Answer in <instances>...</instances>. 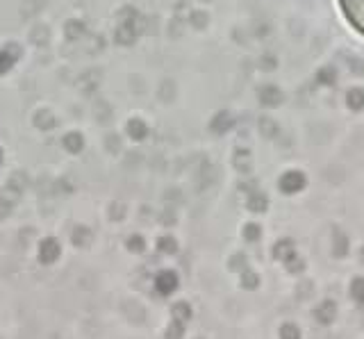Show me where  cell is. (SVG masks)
Instances as JSON below:
<instances>
[{
	"mask_svg": "<svg viewBox=\"0 0 364 339\" xmlns=\"http://www.w3.org/2000/svg\"><path fill=\"white\" fill-rule=\"evenodd\" d=\"M314 294V285H312L310 280H305V282H300L298 287H296V298H310V296Z\"/></svg>",
	"mask_w": 364,
	"mask_h": 339,
	"instance_id": "obj_9",
	"label": "cell"
},
{
	"mask_svg": "<svg viewBox=\"0 0 364 339\" xmlns=\"http://www.w3.org/2000/svg\"><path fill=\"white\" fill-rule=\"evenodd\" d=\"M196 339H203V337H196Z\"/></svg>",
	"mask_w": 364,
	"mask_h": 339,
	"instance_id": "obj_13",
	"label": "cell"
},
{
	"mask_svg": "<svg viewBox=\"0 0 364 339\" xmlns=\"http://www.w3.org/2000/svg\"><path fill=\"white\" fill-rule=\"evenodd\" d=\"M246 237H248V239H255V237H257V228L255 226L246 228Z\"/></svg>",
	"mask_w": 364,
	"mask_h": 339,
	"instance_id": "obj_12",
	"label": "cell"
},
{
	"mask_svg": "<svg viewBox=\"0 0 364 339\" xmlns=\"http://www.w3.org/2000/svg\"><path fill=\"white\" fill-rule=\"evenodd\" d=\"M182 334H185V323L182 321H173L166 330V339H182Z\"/></svg>",
	"mask_w": 364,
	"mask_h": 339,
	"instance_id": "obj_8",
	"label": "cell"
},
{
	"mask_svg": "<svg viewBox=\"0 0 364 339\" xmlns=\"http://www.w3.org/2000/svg\"><path fill=\"white\" fill-rule=\"evenodd\" d=\"M350 296H353L357 303H364V278H355L353 285H350Z\"/></svg>",
	"mask_w": 364,
	"mask_h": 339,
	"instance_id": "obj_6",
	"label": "cell"
},
{
	"mask_svg": "<svg viewBox=\"0 0 364 339\" xmlns=\"http://www.w3.org/2000/svg\"><path fill=\"white\" fill-rule=\"evenodd\" d=\"M173 319L175 321H182V323H185V321H189L192 319V310H189V305L187 303H175L173 305Z\"/></svg>",
	"mask_w": 364,
	"mask_h": 339,
	"instance_id": "obj_3",
	"label": "cell"
},
{
	"mask_svg": "<svg viewBox=\"0 0 364 339\" xmlns=\"http://www.w3.org/2000/svg\"><path fill=\"white\" fill-rule=\"evenodd\" d=\"M314 319H316V323H321V325H330L337 319V305L332 303V300H323V303L314 310Z\"/></svg>",
	"mask_w": 364,
	"mask_h": 339,
	"instance_id": "obj_1",
	"label": "cell"
},
{
	"mask_svg": "<svg viewBox=\"0 0 364 339\" xmlns=\"http://www.w3.org/2000/svg\"><path fill=\"white\" fill-rule=\"evenodd\" d=\"M278 334H280V339H300V328L296 323H282Z\"/></svg>",
	"mask_w": 364,
	"mask_h": 339,
	"instance_id": "obj_5",
	"label": "cell"
},
{
	"mask_svg": "<svg viewBox=\"0 0 364 339\" xmlns=\"http://www.w3.org/2000/svg\"><path fill=\"white\" fill-rule=\"evenodd\" d=\"M303 269V262L300 260H289V271H300Z\"/></svg>",
	"mask_w": 364,
	"mask_h": 339,
	"instance_id": "obj_11",
	"label": "cell"
},
{
	"mask_svg": "<svg viewBox=\"0 0 364 339\" xmlns=\"http://www.w3.org/2000/svg\"><path fill=\"white\" fill-rule=\"evenodd\" d=\"M300 185H303V178H300L298 173H289V176L282 180V189H287V192H294V189H298Z\"/></svg>",
	"mask_w": 364,
	"mask_h": 339,
	"instance_id": "obj_7",
	"label": "cell"
},
{
	"mask_svg": "<svg viewBox=\"0 0 364 339\" xmlns=\"http://www.w3.org/2000/svg\"><path fill=\"white\" fill-rule=\"evenodd\" d=\"M125 316H128L130 321H134V323H143V321H146V312H143V307L137 303L125 305Z\"/></svg>",
	"mask_w": 364,
	"mask_h": 339,
	"instance_id": "obj_2",
	"label": "cell"
},
{
	"mask_svg": "<svg viewBox=\"0 0 364 339\" xmlns=\"http://www.w3.org/2000/svg\"><path fill=\"white\" fill-rule=\"evenodd\" d=\"M157 289L162 291V294H168V291L175 289V275L171 273H164L157 278Z\"/></svg>",
	"mask_w": 364,
	"mask_h": 339,
	"instance_id": "obj_4",
	"label": "cell"
},
{
	"mask_svg": "<svg viewBox=\"0 0 364 339\" xmlns=\"http://www.w3.org/2000/svg\"><path fill=\"white\" fill-rule=\"evenodd\" d=\"M257 282H260V280H257L255 273H246V275H244V280H241V285L246 287V289H255Z\"/></svg>",
	"mask_w": 364,
	"mask_h": 339,
	"instance_id": "obj_10",
	"label": "cell"
}]
</instances>
